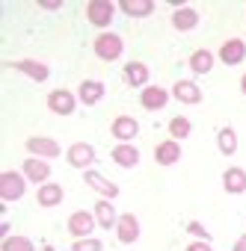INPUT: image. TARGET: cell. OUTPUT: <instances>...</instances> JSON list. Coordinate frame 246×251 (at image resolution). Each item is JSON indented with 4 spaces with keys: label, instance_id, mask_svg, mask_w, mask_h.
<instances>
[{
    "label": "cell",
    "instance_id": "obj_21",
    "mask_svg": "<svg viewBox=\"0 0 246 251\" xmlns=\"http://www.w3.org/2000/svg\"><path fill=\"white\" fill-rule=\"evenodd\" d=\"M77 98H80L86 106L98 103V100L104 98V83H98V80H83L80 89H77Z\"/></svg>",
    "mask_w": 246,
    "mask_h": 251
},
{
    "label": "cell",
    "instance_id": "obj_8",
    "mask_svg": "<svg viewBox=\"0 0 246 251\" xmlns=\"http://www.w3.org/2000/svg\"><path fill=\"white\" fill-rule=\"evenodd\" d=\"M68 166H74V169H89L92 163H95V148L89 145V142H74L71 148H68Z\"/></svg>",
    "mask_w": 246,
    "mask_h": 251
},
{
    "label": "cell",
    "instance_id": "obj_6",
    "mask_svg": "<svg viewBox=\"0 0 246 251\" xmlns=\"http://www.w3.org/2000/svg\"><path fill=\"white\" fill-rule=\"evenodd\" d=\"M110 133H113L119 142H131V139L140 133V124H137L134 115H119V118H113V124H110Z\"/></svg>",
    "mask_w": 246,
    "mask_h": 251
},
{
    "label": "cell",
    "instance_id": "obj_23",
    "mask_svg": "<svg viewBox=\"0 0 246 251\" xmlns=\"http://www.w3.org/2000/svg\"><path fill=\"white\" fill-rule=\"evenodd\" d=\"M119 6H122V12L131 15V18H146V15L154 12V3H152V0H122Z\"/></svg>",
    "mask_w": 246,
    "mask_h": 251
},
{
    "label": "cell",
    "instance_id": "obj_15",
    "mask_svg": "<svg viewBox=\"0 0 246 251\" xmlns=\"http://www.w3.org/2000/svg\"><path fill=\"white\" fill-rule=\"evenodd\" d=\"M243 56H246V42H243V39H228V42H222L219 59H222L225 65H237V62H243Z\"/></svg>",
    "mask_w": 246,
    "mask_h": 251
},
{
    "label": "cell",
    "instance_id": "obj_25",
    "mask_svg": "<svg viewBox=\"0 0 246 251\" xmlns=\"http://www.w3.org/2000/svg\"><path fill=\"white\" fill-rule=\"evenodd\" d=\"M116 210H113V204H110V198H101L98 204H95V222L101 225V227H116Z\"/></svg>",
    "mask_w": 246,
    "mask_h": 251
},
{
    "label": "cell",
    "instance_id": "obj_7",
    "mask_svg": "<svg viewBox=\"0 0 246 251\" xmlns=\"http://www.w3.org/2000/svg\"><path fill=\"white\" fill-rule=\"evenodd\" d=\"M113 12H116V6L110 3V0H92V3L86 6V18L95 27H107L113 21Z\"/></svg>",
    "mask_w": 246,
    "mask_h": 251
},
{
    "label": "cell",
    "instance_id": "obj_28",
    "mask_svg": "<svg viewBox=\"0 0 246 251\" xmlns=\"http://www.w3.org/2000/svg\"><path fill=\"white\" fill-rule=\"evenodd\" d=\"M0 251H36L33 242L27 236H6L3 245H0Z\"/></svg>",
    "mask_w": 246,
    "mask_h": 251
},
{
    "label": "cell",
    "instance_id": "obj_5",
    "mask_svg": "<svg viewBox=\"0 0 246 251\" xmlns=\"http://www.w3.org/2000/svg\"><path fill=\"white\" fill-rule=\"evenodd\" d=\"M92 230H95V216H92V213L77 210V213L68 216V233H71L74 239H86Z\"/></svg>",
    "mask_w": 246,
    "mask_h": 251
},
{
    "label": "cell",
    "instance_id": "obj_29",
    "mask_svg": "<svg viewBox=\"0 0 246 251\" xmlns=\"http://www.w3.org/2000/svg\"><path fill=\"white\" fill-rule=\"evenodd\" d=\"M71 251H104V245H101V239H95V236H86V239H74Z\"/></svg>",
    "mask_w": 246,
    "mask_h": 251
},
{
    "label": "cell",
    "instance_id": "obj_31",
    "mask_svg": "<svg viewBox=\"0 0 246 251\" xmlns=\"http://www.w3.org/2000/svg\"><path fill=\"white\" fill-rule=\"evenodd\" d=\"M187 251H214V248H211V242H208V239H199V242H190V245H187Z\"/></svg>",
    "mask_w": 246,
    "mask_h": 251
},
{
    "label": "cell",
    "instance_id": "obj_10",
    "mask_svg": "<svg viewBox=\"0 0 246 251\" xmlns=\"http://www.w3.org/2000/svg\"><path fill=\"white\" fill-rule=\"evenodd\" d=\"M140 103H143L146 109L157 112V109H163V106L169 103V92H166L163 86H146V89L140 92Z\"/></svg>",
    "mask_w": 246,
    "mask_h": 251
},
{
    "label": "cell",
    "instance_id": "obj_18",
    "mask_svg": "<svg viewBox=\"0 0 246 251\" xmlns=\"http://www.w3.org/2000/svg\"><path fill=\"white\" fill-rule=\"evenodd\" d=\"M172 95H175V100H181V103H202V89H199L193 80H178V83L172 86Z\"/></svg>",
    "mask_w": 246,
    "mask_h": 251
},
{
    "label": "cell",
    "instance_id": "obj_20",
    "mask_svg": "<svg viewBox=\"0 0 246 251\" xmlns=\"http://www.w3.org/2000/svg\"><path fill=\"white\" fill-rule=\"evenodd\" d=\"M36 201L42 204V207H57V204H62V186L60 183H42L39 186V192H36Z\"/></svg>",
    "mask_w": 246,
    "mask_h": 251
},
{
    "label": "cell",
    "instance_id": "obj_33",
    "mask_svg": "<svg viewBox=\"0 0 246 251\" xmlns=\"http://www.w3.org/2000/svg\"><path fill=\"white\" fill-rule=\"evenodd\" d=\"M42 9H60V0H42Z\"/></svg>",
    "mask_w": 246,
    "mask_h": 251
},
{
    "label": "cell",
    "instance_id": "obj_16",
    "mask_svg": "<svg viewBox=\"0 0 246 251\" xmlns=\"http://www.w3.org/2000/svg\"><path fill=\"white\" fill-rule=\"evenodd\" d=\"M222 186H225L228 195H240V192H246V172H243L240 166L225 169V172H222Z\"/></svg>",
    "mask_w": 246,
    "mask_h": 251
},
{
    "label": "cell",
    "instance_id": "obj_9",
    "mask_svg": "<svg viewBox=\"0 0 246 251\" xmlns=\"http://www.w3.org/2000/svg\"><path fill=\"white\" fill-rule=\"evenodd\" d=\"M24 177L27 180H33V183H48V177H51V163L48 160H42V157H27L24 160Z\"/></svg>",
    "mask_w": 246,
    "mask_h": 251
},
{
    "label": "cell",
    "instance_id": "obj_14",
    "mask_svg": "<svg viewBox=\"0 0 246 251\" xmlns=\"http://www.w3.org/2000/svg\"><path fill=\"white\" fill-rule=\"evenodd\" d=\"M83 180H86V186L89 189H95L98 195H104V198H116L119 195V186L116 183H110L104 175H98V172H89L86 169V175H83Z\"/></svg>",
    "mask_w": 246,
    "mask_h": 251
},
{
    "label": "cell",
    "instance_id": "obj_3",
    "mask_svg": "<svg viewBox=\"0 0 246 251\" xmlns=\"http://www.w3.org/2000/svg\"><path fill=\"white\" fill-rule=\"evenodd\" d=\"M116 236H119L122 245L137 242V239H140V219H137L134 213H122V216L116 219Z\"/></svg>",
    "mask_w": 246,
    "mask_h": 251
},
{
    "label": "cell",
    "instance_id": "obj_11",
    "mask_svg": "<svg viewBox=\"0 0 246 251\" xmlns=\"http://www.w3.org/2000/svg\"><path fill=\"white\" fill-rule=\"evenodd\" d=\"M9 68H15V71L33 77L36 83H45V80L51 77V68H48L45 62H36V59H18V62H9Z\"/></svg>",
    "mask_w": 246,
    "mask_h": 251
},
{
    "label": "cell",
    "instance_id": "obj_30",
    "mask_svg": "<svg viewBox=\"0 0 246 251\" xmlns=\"http://www.w3.org/2000/svg\"><path fill=\"white\" fill-rule=\"evenodd\" d=\"M187 230H190L193 236H199V239H208V230H205V225H202V222H190V225H187Z\"/></svg>",
    "mask_w": 246,
    "mask_h": 251
},
{
    "label": "cell",
    "instance_id": "obj_19",
    "mask_svg": "<svg viewBox=\"0 0 246 251\" xmlns=\"http://www.w3.org/2000/svg\"><path fill=\"white\" fill-rule=\"evenodd\" d=\"M154 160H157L160 166H175V163L181 160V145H178L175 139L160 142V145L154 148Z\"/></svg>",
    "mask_w": 246,
    "mask_h": 251
},
{
    "label": "cell",
    "instance_id": "obj_32",
    "mask_svg": "<svg viewBox=\"0 0 246 251\" xmlns=\"http://www.w3.org/2000/svg\"><path fill=\"white\" fill-rule=\"evenodd\" d=\"M231 251H246V233L243 236H237V242H234V248Z\"/></svg>",
    "mask_w": 246,
    "mask_h": 251
},
{
    "label": "cell",
    "instance_id": "obj_24",
    "mask_svg": "<svg viewBox=\"0 0 246 251\" xmlns=\"http://www.w3.org/2000/svg\"><path fill=\"white\" fill-rule=\"evenodd\" d=\"M187 65H190L193 74H208V71L214 68V53H211V50H193Z\"/></svg>",
    "mask_w": 246,
    "mask_h": 251
},
{
    "label": "cell",
    "instance_id": "obj_34",
    "mask_svg": "<svg viewBox=\"0 0 246 251\" xmlns=\"http://www.w3.org/2000/svg\"><path fill=\"white\" fill-rule=\"evenodd\" d=\"M240 92H243V95H246V74H243V77H240Z\"/></svg>",
    "mask_w": 246,
    "mask_h": 251
},
{
    "label": "cell",
    "instance_id": "obj_4",
    "mask_svg": "<svg viewBox=\"0 0 246 251\" xmlns=\"http://www.w3.org/2000/svg\"><path fill=\"white\" fill-rule=\"evenodd\" d=\"M74 106H77V98H74L68 89H54V92L48 95V109L57 112V115H71Z\"/></svg>",
    "mask_w": 246,
    "mask_h": 251
},
{
    "label": "cell",
    "instance_id": "obj_26",
    "mask_svg": "<svg viewBox=\"0 0 246 251\" xmlns=\"http://www.w3.org/2000/svg\"><path fill=\"white\" fill-rule=\"evenodd\" d=\"M216 145H219V151H222L225 157H231V154L237 151V133H234V127H222V130L216 133Z\"/></svg>",
    "mask_w": 246,
    "mask_h": 251
},
{
    "label": "cell",
    "instance_id": "obj_22",
    "mask_svg": "<svg viewBox=\"0 0 246 251\" xmlns=\"http://www.w3.org/2000/svg\"><path fill=\"white\" fill-rule=\"evenodd\" d=\"M125 80H128V86L146 89V83H149V65H143V62H128V65H125Z\"/></svg>",
    "mask_w": 246,
    "mask_h": 251
},
{
    "label": "cell",
    "instance_id": "obj_12",
    "mask_svg": "<svg viewBox=\"0 0 246 251\" xmlns=\"http://www.w3.org/2000/svg\"><path fill=\"white\" fill-rule=\"evenodd\" d=\"M27 151L36 154V157L51 160V157H60V142L57 139H48V136H30L27 139Z\"/></svg>",
    "mask_w": 246,
    "mask_h": 251
},
{
    "label": "cell",
    "instance_id": "obj_13",
    "mask_svg": "<svg viewBox=\"0 0 246 251\" xmlns=\"http://www.w3.org/2000/svg\"><path fill=\"white\" fill-rule=\"evenodd\" d=\"M172 27H175L178 33H190V30H196V27H199V12H196L193 6H181V9H175V12H172Z\"/></svg>",
    "mask_w": 246,
    "mask_h": 251
},
{
    "label": "cell",
    "instance_id": "obj_2",
    "mask_svg": "<svg viewBox=\"0 0 246 251\" xmlns=\"http://www.w3.org/2000/svg\"><path fill=\"white\" fill-rule=\"evenodd\" d=\"M24 189H27V177L24 175H18V172H3L0 175V198L3 201L24 198Z\"/></svg>",
    "mask_w": 246,
    "mask_h": 251
},
{
    "label": "cell",
    "instance_id": "obj_17",
    "mask_svg": "<svg viewBox=\"0 0 246 251\" xmlns=\"http://www.w3.org/2000/svg\"><path fill=\"white\" fill-rule=\"evenodd\" d=\"M113 163L122 166V169H134V166L140 163V151H137L131 142H119V145L113 148Z\"/></svg>",
    "mask_w": 246,
    "mask_h": 251
},
{
    "label": "cell",
    "instance_id": "obj_1",
    "mask_svg": "<svg viewBox=\"0 0 246 251\" xmlns=\"http://www.w3.org/2000/svg\"><path fill=\"white\" fill-rule=\"evenodd\" d=\"M95 56H101L104 62H113V59H119L122 56V50H125V42H122V36H116V33H101L98 39H95Z\"/></svg>",
    "mask_w": 246,
    "mask_h": 251
},
{
    "label": "cell",
    "instance_id": "obj_27",
    "mask_svg": "<svg viewBox=\"0 0 246 251\" xmlns=\"http://www.w3.org/2000/svg\"><path fill=\"white\" fill-rule=\"evenodd\" d=\"M190 130H193V124H190V118H184V115H175V118L169 121V133H172V139H175V142L187 139V136H190Z\"/></svg>",
    "mask_w": 246,
    "mask_h": 251
}]
</instances>
